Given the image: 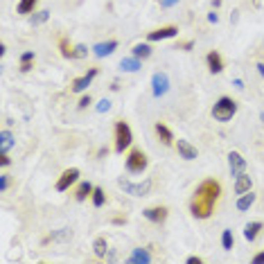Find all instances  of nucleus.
<instances>
[{
    "mask_svg": "<svg viewBox=\"0 0 264 264\" xmlns=\"http://www.w3.org/2000/svg\"><path fill=\"white\" fill-rule=\"evenodd\" d=\"M215 203H217V201L212 199V196H208V194H203V192L194 190V196L190 199L192 217H196V219H208V217L212 215V210H215Z\"/></svg>",
    "mask_w": 264,
    "mask_h": 264,
    "instance_id": "f257e3e1",
    "label": "nucleus"
},
{
    "mask_svg": "<svg viewBox=\"0 0 264 264\" xmlns=\"http://www.w3.org/2000/svg\"><path fill=\"white\" fill-rule=\"evenodd\" d=\"M237 113V102L232 100V97H219L217 100V104L212 106V117H215L217 122H228L232 120V115Z\"/></svg>",
    "mask_w": 264,
    "mask_h": 264,
    "instance_id": "f03ea898",
    "label": "nucleus"
},
{
    "mask_svg": "<svg viewBox=\"0 0 264 264\" xmlns=\"http://www.w3.org/2000/svg\"><path fill=\"white\" fill-rule=\"evenodd\" d=\"M113 131H115V151L117 153H124V149H129V147H131V143H133L131 127H129L124 120H117Z\"/></svg>",
    "mask_w": 264,
    "mask_h": 264,
    "instance_id": "7ed1b4c3",
    "label": "nucleus"
},
{
    "mask_svg": "<svg viewBox=\"0 0 264 264\" xmlns=\"http://www.w3.org/2000/svg\"><path fill=\"white\" fill-rule=\"evenodd\" d=\"M149 167V158L143 149H131L127 156V172L131 174H143L145 169Z\"/></svg>",
    "mask_w": 264,
    "mask_h": 264,
    "instance_id": "20e7f679",
    "label": "nucleus"
},
{
    "mask_svg": "<svg viewBox=\"0 0 264 264\" xmlns=\"http://www.w3.org/2000/svg\"><path fill=\"white\" fill-rule=\"evenodd\" d=\"M117 185L131 196H147L149 192H151L153 183H151V179H145L143 183H131V181H127V179H117Z\"/></svg>",
    "mask_w": 264,
    "mask_h": 264,
    "instance_id": "39448f33",
    "label": "nucleus"
},
{
    "mask_svg": "<svg viewBox=\"0 0 264 264\" xmlns=\"http://www.w3.org/2000/svg\"><path fill=\"white\" fill-rule=\"evenodd\" d=\"M143 217L151 224H165L169 217V210L165 206H149L143 210Z\"/></svg>",
    "mask_w": 264,
    "mask_h": 264,
    "instance_id": "423d86ee",
    "label": "nucleus"
},
{
    "mask_svg": "<svg viewBox=\"0 0 264 264\" xmlns=\"http://www.w3.org/2000/svg\"><path fill=\"white\" fill-rule=\"evenodd\" d=\"M167 90H169L167 73H153V77H151V93H153V97L167 95Z\"/></svg>",
    "mask_w": 264,
    "mask_h": 264,
    "instance_id": "0eeeda50",
    "label": "nucleus"
},
{
    "mask_svg": "<svg viewBox=\"0 0 264 264\" xmlns=\"http://www.w3.org/2000/svg\"><path fill=\"white\" fill-rule=\"evenodd\" d=\"M179 34V27L176 25H165V27H158V30H151L147 32V41L153 43V41H165V38H174Z\"/></svg>",
    "mask_w": 264,
    "mask_h": 264,
    "instance_id": "6e6552de",
    "label": "nucleus"
},
{
    "mask_svg": "<svg viewBox=\"0 0 264 264\" xmlns=\"http://www.w3.org/2000/svg\"><path fill=\"white\" fill-rule=\"evenodd\" d=\"M77 179H79V169L77 167L64 169V174L59 176V181H57V192H66L73 183H77Z\"/></svg>",
    "mask_w": 264,
    "mask_h": 264,
    "instance_id": "1a4fd4ad",
    "label": "nucleus"
},
{
    "mask_svg": "<svg viewBox=\"0 0 264 264\" xmlns=\"http://www.w3.org/2000/svg\"><path fill=\"white\" fill-rule=\"evenodd\" d=\"M97 73H100L97 68H90L86 75H81V77L73 79V84H70V90H73V93H81V90H86L90 86V81L97 77Z\"/></svg>",
    "mask_w": 264,
    "mask_h": 264,
    "instance_id": "9d476101",
    "label": "nucleus"
},
{
    "mask_svg": "<svg viewBox=\"0 0 264 264\" xmlns=\"http://www.w3.org/2000/svg\"><path fill=\"white\" fill-rule=\"evenodd\" d=\"M228 167H230V176L237 179L244 169H246V158H244L239 151H230L228 153Z\"/></svg>",
    "mask_w": 264,
    "mask_h": 264,
    "instance_id": "9b49d317",
    "label": "nucleus"
},
{
    "mask_svg": "<svg viewBox=\"0 0 264 264\" xmlns=\"http://www.w3.org/2000/svg\"><path fill=\"white\" fill-rule=\"evenodd\" d=\"M196 190L203 192V194H208V196H212L215 201H219V196H222V183L215 181V179H206V181H201Z\"/></svg>",
    "mask_w": 264,
    "mask_h": 264,
    "instance_id": "f8f14e48",
    "label": "nucleus"
},
{
    "mask_svg": "<svg viewBox=\"0 0 264 264\" xmlns=\"http://www.w3.org/2000/svg\"><path fill=\"white\" fill-rule=\"evenodd\" d=\"M176 151H179V156L181 158H185V160H194L196 156H199V151H196V147L192 143H188V140H183V138H179L176 140Z\"/></svg>",
    "mask_w": 264,
    "mask_h": 264,
    "instance_id": "ddd939ff",
    "label": "nucleus"
},
{
    "mask_svg": "<svg viewBox=\"0 0 264 264\" xmlns=\"http://www.w3.org/2000/svg\"><path fill=\"white\" fill-rule=\"evenodd\" d=\"M117 45L120 43L115 41V38H111V41H102V43H95L93 45V54H95L97 59H104V57H109V54H113L117 50Z\"/></svg>",
    "mask_w": 264,
    "mask_h": 264,
    "instance_id": "4468645a",
    "label": "nucleus"
},
{
    "mask_svg": "<svg viewBox=\"0 0 264 264\" xmlns=\"http://www.w3.org/2000/svg\"><path fill=\"white\" fill-rule=\"evenodd\" d=\"M206 64H208V68H210L212 75H219L224 70V59L217 50H210V52L206 54Z\"/></svg>",
    "mask_w": 264,
    "mask_h": 264,
    "instance_id": "2eb2a0df",
    "label": "nucleus"
},
{
    "mask_svg": "<svg viewBox=\"0 0 264 264\" xmlns=\"http://www.w3.org/2000/svg\"><path fill=\"white\" fill-rule=\"evenodd\" d=\"M153 131H156V136H158V140L163 145H174V133L169 131V127L167 124H163V122H156V124H153Z\"/></svg>",
    "mask_w": 264,
    "mask_h": 264,
    "instance_id": "dca6fc26",
    "label": "nucleus"
},
{
    "mask_svg": "<svg viewBox=\"0 0 264 264\" xmlns=\"http://www.w3.org/2000/svg\"><path fill=\"white\" fill-rule=\"evenodd\" d=\"M251 176L246 174V172H242V174L235 179V194H246V192H251Z\"/></svg>",
    "mask_w": 264,
    "mask_h": 264,
    "instance_id": "f3484780",
    "label": "nucleus"
},
{
    "mask_svg": "<svg viewBox=\"0 0 264 264\" xmlns=\"http://www.w3.org/2000/svg\"><path fill=\"white\" fill-rule=\"evenodd\" d=\"M262 228H264L262 222H251V224H246V226H244V237H246V242H255Z\"/></svg>",
    "mask_w": 264,
    "mask_h": 264,
    "instance_id": "a211bd4d",
    "label": "nucleus"
},
{
    "mask_svg": "<svg viewBox=\"0 0 264 264\" xmlns=\"http://www.w3.org/2000/svg\"><path fill=\"white\" fill-rule=\"evenodd\" d=\"M140 68H143V64L138 57H124L120 61V70H124V73H138Z\"/></svg>",
    "mask_w": 264,
    "mask_h": 264,
    "instance_id": "6ab92c4d",
    "label": "nucleus"
},
{
    "mask_svg": "<svg viewBox=\"0 0 264 264\" xmlns=\"http://www.w3.org/2000/svg\"><path fill=\"white\" fill-rule=\"evenodd\" d=\"M93 190H95V185L88 183V181H84V183H79V188L75 190V201H86L90 194H93Z\"/></svg>",
    "mask_w": 264,
    "mask_h": 264,
    "instance_id": "aec40b11",
    "label": "nucleus"
},
{
    "mask_svg": "<svg viewBox=\"0 0 264 264\" xmlns=\"http://www.w3.org/2000/svg\"><path fill=\"white\" fill-rule=\"evenodd\" d=\"M11 147H14V133L9 129H2L0 131V153H7Z\"/></svg>",
    "mask_w": 264,
    "mask_h": 264,
    "instance_id": "412c9836",
    "label": "nucleus"
},
{
    "mask_svg": "<svg viewBox=\"0 0 264 264\" xmlns=\"http://www.w3.org/2000/svg\"><path fill=\"white\" fill-rule=\"evenodd\" d=\"M129 262H131V264H138V262L147 264V262H151V253H149L147 248H133V253H131V258H129Z\"/></svg>",
    "mask_w": 264,
    "mask_h": 264,
    "instance_id": "4be33fe9",
    "label": "nucleus"
},
{
    "mask_svg": "<svg viewBox=\"0 0 264 264\" xmlns=\"http://www.w3.org/2000/svg\"><path fill=\"white\" fill-rule=\"evenodd\" d=\"M255 199L258 196L253 194V192H246V194H239V199H237V210L239 212H246V210H251V206L255 203Z\"/></svg>",
    "mask_w": 264,
    "mask_h": 264,
    "instance_id": "5701e85b",
    "label": "nucleus"
},
{
    "mask_svg": "<svg viewBox=\"0 0 264 264\" xmlns=\"http://www.w3.org/2000/svg\"><path fill=\"white\" fill-rule=\"evenodd\" d=\"M131 54L138 59H149L151 57V45H149V43H136L131 48Z\"/></svg>",
    "mask_w": 264,
    "mask_h": 264,
    "instance_id": "b1692460",
    "label": "nucleus"
},
{
    "mask_svg": "<svg viewBox=\"0 0 264 264\" xmlns=\"http://www.w3.org/2000/svg\"><path fill=\"white\" fill-rule=\"evenodd\" d=\"M38 0H21L16 7V11L21 14V16H27V14H34V9H37Z\"/></svg>",
    "mask_w": 264,
    "mask_h": 264,
    "instance_id": "393cba45",
    "label": "nucleus"
},
{
    "mask_svg": "<svg viewBox=\"0 0 264 264\" xmlns=\"http://www.w3.org/2000/svg\"><path fill=\"white\" fill-rule=\"evenodd\" d=\"M93 253H95L97 258H106V253H109V242H106V237H97L95 242H93Z\"/></svg>",
    "mask_w": 264,
    "mask_h": 264,
    "instance_id": "a878e982",
    "label": "nucleus"
},
{
    "mask_svg": "<svg viewBox=\"0 0 264 264\" xmlns=\"http://www.w3.org/2000/svg\"><path fill=\"white\" fill-rule=\"evenodd\" d=\"M59 52L64 59H75V45H70L68 38H59Z\"/></svg>",
    "mask_w": 264,
    "mask_h": 264,
    "instance_id": "bb28decb",
    "label": "nucleus"
},
{
    "mask_svg": "<svg viewBox=\"0 0 264 264\" xmlns=\"http://www.w3.org/2000/svg\"><path fill=\"white\" fill-rule=\"evenodd\" d=\"M90 199H93V206H95V208H102L106 203L104 190H102V188H95V190H93V194H90Z\"/></svg>",
    "mask_w": 264,
    "mask_h": 264,
    "instance_id": "cd10ccee",
    "label": "nucleus"
},
{
    "mask_svg": "<svg viewBox=\"0 0 264 264\" xmlns=\"http://www.w3.org/2000/svg\"><path fill=\"white\" fill-rule=\"evenodd\" d=\"M232 244H235V237H232V230H230V228H226V230L222 232V246H224V251H230Z\"/></svg>",
    "mask_w": 264,
    "mask_h": 264,
    "instance_id": "c85d7f7f",
    "label": "nucleus"
},
{
    "mask_svg": "<svg viewBox=\"0 0 264 264\" xmlns=\"http://www.w3.org/2000/svg\"><path fill=\"white\" fill-rule=\"evenodd\" d=\"M48 18H50V11L48 9H41V11H37V14L32 16V25H43Z\"/></svg>",
    "mask_w": 264,
    "mask_h": 264,
    "instance_id": "c756f323",
    "label": "nucleus"
},
{
    "mask_svg": "<svg viewBox=\"0 0 264 264\" xmlns=\"http://www.w3.org/2000/svg\"><path fill=\"white\" fill-rule=\"evenodd\" d=\"M88 57V48L86 45H75V59H84Z\"/></svg>",
    "mask_w": 264,
    "mask_h": 264,
    "instance_id": "7c9ffc66",
    "label": "nucleus"
},
{
    "mask_svg": "<svg viewBox=\"0 0 264 264\" xmlns=\"http://www.w3.org/2000/svg\"><path fill=\"white\" fill-rule=\"evenodd\" d=\"M88 104H93V97L90 95H84L79 100V104H77V109H79V111H84V109H88Z\"/></svg>",
    "mask_w": 264,
    "mask_h": 264,
    "instance_id": "2f4dec72",
    "label": "nucleus"
},
{
    "mask_svg": "<svg viewBox=\"0 0 264 264\" xmlns=\"http://www.w3.org/2000/svg\"><path fill=\"white\" fill-rule=\"evenodd\" d=\"M95 109H97V113H106V111H111V102H109V100H102L100 104L95 106Z\"/></svg>",
    "mask_w": 264,
    "mask_h": 264,
    "instance_id": "473e14b6",
    "label": "nucleus"
},
{
    "mask_svg": "<svg viewBox=\"0 0 264 264\" xmlns=\"http://www.w3.org/2000/svg\"><path fill=\"white\" fill-rule=\"evenodd\" d=\"M9 188V174H2L0 176V192H7Z\"/></svg>",
    "mask_w": 264,
    "mask_h": 264,
    "instance_id": "72a5a7b5",
    "label": "nucleus"
},
{
    "mask_svg": "<svg viewBox=\"0 0 264 264\" xmlns=\"http://www.w3.org/2000/svg\"><path fill=\"white\" fill-rule=\"evenodd\" d=\"M174 5H179V0H160V7H163V9H169V7H174Z\"/></svg>",
    "mask_w": 264,
    "mask_h": 264,
    "instance_id": "f704fd0d",
    "label": "nucleus"
},
{
    "mask_svg": "<svg viewBox=\"0 0 264 264\" xmlns=\"http://www.w3.org/2000/svg\"><path fill=\"white\" fill-rule=\"evenodd\" d=\"M192 48H194V41H185V43H179L176 50H192Z\"/></svg>",
    "mask_w": 264,
    "mask_h": 264,
    "instance_id": "c9c22d12",
    "label": "nucleus"
},
{
    "mask_svg": "<svg viewBox=\"0 0 264 264\" xmlns=\"http://www.w3.org/2000/svg\"><path fill=\"white\" fill-rule=\"evenodd\" d=\"M9 163H11L9 156H7V153H0V165H2V167H9Z\"/></svg>",
    "mask_w": 264,
    "mask_h": 264,
    "instance_id": "e433bc0d",
    "label": "nucleus"
},
{
    "mask_svg": "<svg viewBox=\"0 0 264 264\" xmlns=\"http://www.w3.org/2000/svg\"><path fill=\"white\" fill-rule=\"evenodd\" d=\"M25 61H34V52H23L21 54V64H25Z\"/></svg>",
    "mask_w": 264,
    "mask_h": 264,
    "instance_id": "4c0bfd02",
    "label": "nucleus"
},
{
    "mask_svg": "<svg viewBox=\"0 0 264 264\" xmlns=\"http://www.w3.org/2000/svg\"><path fill=\"white\" fill-rule=\"evenodd\" d=\"M32 68H34L32 61H25V64H21V73H30Z\"/></svg>",
    "mask_w": 264,
    "mask_h": 264,
    "instance_id": "58836bf2",
    "label": "nucleus"
},
{
    "mask_svg": "<svg viewBox=\"0 0 264 264\" xmlns=\"http://www.w3.org/2000/svg\"><path fill=\"white\" fill-rule=\"evenodd\" d=\"M203 262V260L199 258V255H190V258H188V264H201Z\"/></svg>",
    "mask_w": 264,
    "mask_h": 264,
    "instance_id": "ea45409f",
    "label": "nucleus"
},
{
    "mask_svg": "<svg viewBox=\"0 0 264 264\" xmlns=\"http://www.w3.org/2000/svg\"><path fill=\"white\" fill-rule=\"evenodd\" d=\"M208 21H210V23H219V14H217V11H210V14H208Z\"/></svg>",
    "mask_w": 264,
    "mask_h": 264,
    "instance_id": "a19ab883",
    "label": "nucleus"
},
{
    "mask_svg": "<svg viewBox=\"0 0 264 264\" xmlns=\"http://www.w3.org/2000/svg\"><path fill=\"white\" fill-rule=\"evenodd\" d=\"M113 224H115V226H122V224H127V217H113Z\"/></svg>",
    "mask_w": 264,
    "mask_h": 264,
    "instance_id": "79ce46f5",
    "label": "nucleus"
},
{
    "mask_svg": "<svg viewBox=\"0 0 264 264\" xmlns=\"http://www.w3.org/2000/svg\"><path fill=\"white\" fill-rule=\"evenodd\" d=\"M253 262L255 264H264V251L262 253H258V255H253Z\"/></svg>",
    "mask_w": 264,
    "mask_h": 264,
    "instance_id": "37998d69",
    "label": "nucleus"
},
{
    "mask_svg": "<svg viewBox=\"0 0 264 264\" xmlns=\"http://www.w3.org/2000/svg\"><path fill=\"white\" fill-rule=\"evenodd\" d=\"M97 156H100V158H104V156H109V149H106V147H102L100 151H97Z\"/></svg>",
    "mask_w": 264,
    "mask_h": 264,
    "instance_id": "c03bdc74",
    "label": "nucleus"
},
{
    "mask_svg": "<svg viewBox=\"0 0 264 264\" xmlns=\"http://www.w3.org/2000/svg\"><path fill=\"white\" fill-rule=\"evenodd\" d=\"M255 68H258V73H260V77H264V64H258V66H255Z\"/></svg>",
    "mask_w": 264,
    "mask_h": 264,
    "instance_id": "a18cd8bd",
    "label": "nucleus"
},
{
    "mask_svg": "<svg viewBox=\"0 0 264 264\" xmlns=\"http://www.w3.org/2000/svg\"><path fill=\"white\" fill-rule=\"evenodd\" d=\"M232 84L237 86V88H244V81H242V79H235V81H232Z\"/></svg>",
    "mask_w": 264,
    "mask_h": 264,
    "instance_id": "49530a36",
    "label": "nucleus"
},
{
    "mask_svg": "<svg viewBox=\"0 0 264 264\" xmlns=\"http://www.w3.org/2000/svg\"><path fill=\"white\" fill-rule=\"evenodd\" d=\"M253 7L255 9H260V7H262V0H253Z\"/></svg>",
    "mask_w": 264,
    "mask_h": 264,
    "instance_id": "de8ad7c7",
    "label": "nucleus"
},
{
    "mask_svg": "<svg viewBox=\"0 0 264 264\" xmlns=\"http://www.w3.org/2000/svg\"><path fill=\"white\" fill-rule=\"evenodd\" d=\"M260 120H262V122H264V111H262V113H260Z\"/></svg>",
    "mask_w": 264,
    "mask_h": 264,
    "instance_id": "09e8293b",
    "label": "nucleus"
}]
</instances>
